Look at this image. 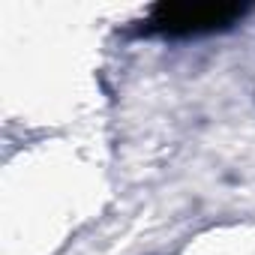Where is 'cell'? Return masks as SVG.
Wrapping results in <instances>:
<instances>
[{"label":"cell","instance_id":"cell-1","mask_svg":"<svg viewBox=\"0 0 255 255\" xmlns=\"http://www.w3.org/2000/svg\"><path fill=\"white\" fill-rule=\"evenodd\" d=\"M243 12L246 6H237V3H159L150 12L147 30L165 33V36L213 33L243 18Z\"/></svg>","mask_w":255,"mask_h":255}]
</instances>
